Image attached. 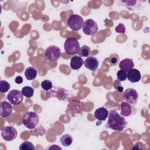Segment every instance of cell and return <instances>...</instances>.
<instances>
[{"label":"cell","mask_w":150,"mask_h":150,"mask_svg":"<svg viewBox=\"0 0 150 150\" xmlns=\"http://www.w3.org/2000/svg\"><path fill=\"white\" fill-rule=\"evenodd\" d=\"M1 136L6 141H11L17 137L16 129L12 126H5L1 130Z\"/></svg>","instance_id":"7"},{"label":"cell","mask_w":150,"mask_h":150,"mask_svg":"<svg viewBox=\"0 0 150 150\" xmlns=\"http://www.w3.org/2000/svg\"><path fill=\"white\" fill-rule=\"evenodd\" d=\"M117 80L119 81H123L127 79V72L123 70H118L117 73Z\"/></svg>","instance_id":"25"},{"label":"cell","mask_w":150,"mask_h":150,"mask_svg":"<svg viewBox=\"0 0 150 150\" xmlns=\"http://www.w3.org/2000/svg\"><path fill=\"white\" fill-rule=\"evenodd\" d=\"M61 144L64 146H69L71 145L73 142V138L72 137L68 134H66L64 135H63L60 139Z\"/></svg>","instance_id":"18"},{"label":"cell","mask_w":150,"mask_h":150,"mask_svg":"<svg viewBox=\"0 0 150 150\" xmlns=\"http://www.w3.org/2000/svg\"><path fill=\"white\" fill-rule=\"evenodd\" d=\"M145 148V147L142 142H137L134 145V146L132 147V149H144Z\"/></svg>","instance_id":"28"},{"label":"cell","mask_w":150,"mask_h":150,"mask_svg":"<svg viewBox=\"0 0 150 150\" xmlns=\"http://www.w3.org/2000/svg\"><path fill=\"white\" fill-rule=\"evenodd\" d=\"M114 88L117 90H118L120 93H122V91H123V87L120 85V84L119 83L118 84V86L117 85H114Z\"/></svg>","instance_id":"30"},{"label":"cell","mask_w":150,"mask_h":150,"mask_svg":"<svg viewBox=\"0 0 150 150\" xmlns=\"http://www.w3.org/2000/svg\"><path fill=\"white\" fill-rule=\"evenodd\" d=\"M46 133V129L45 128L40 125L38 128H35L33 129H31L30 130V134L32 135H35V137H39V136H42Z\"/></svg>","instance_id":"19"},{"label":"cell","mask_w":150,"mask_h":150,"mask_svg":"<svg viewBox=\"0 0 150 150\" xmlns=\"http://www.w3.org/2000/svg\"><path fill=\"white\" fill-rule=\"evenodd\" d=\"M39 122V115L34 111L26 112L22 118V123L24 126L30 129L35 128L38 125Z\"/></svg>","instance_id":"2"},{"label":"cell","mask_w":150,"mask_h":150,"mask_svg":"<svg viewBox=\"0 0 150 150\" xmlns=\"http://www.w3.org/2000/svg\"><path fill=\"white\" fill-rule=\"evenodd\" d=\"M108 115V110L104 107H100L96 110L94 112V117L98 121H105Z\"/></svg>","instance_id":"14"},{"label":"cell","mask_w":150,"mask_h":150,"mask_svg":"<svg viewBox=\"0 0 150 150\" xmlns=\"http://www.w3.org/2000/svg\"><path fill=\"white\" fill-rule=\"evenodd\" d=\"M127 126V121L124 117L120 115L116 111H108V121L105 124L107 128L118 131H122Z\"/></svg>","instance_id":"1"},{"label":"cell","mask_w":150,"mask_h":150,"mask_svg":"<svg viewBox=\"0 0 150 150\" xmlns=\"http://www.w3.org/2000/svg\"><path fill=\"white\" fill-rule=\"evenodd\" d=\"M123 98L125 101L129 104H135L138 101V94L135 89L129 88L124 91Z\"/></svg>","instance_id":"9"},{"label":"cell","mask_w":150,"mask_h":150,"mask_svg":"<svg viewBox=\"0 0 150 150\" xmlns=\"http://www.w3.org/2000/svg\"><path fill=\"white\" fill-rule=\"evenodd\" d=\"M84 64V60L80 56H73L70 60V67L73 70H79Z\"/></svg>","instance_id":"15"},{"label":"cell","mask_w":150,"mask_h":150,"mask_svg":"<svg viewBox=\"0 0 150 150\" xmlns=\"http://www.w3.org/2000/svg\"><path fill=\"white\" fill-rule=\"evenodd\" d=\"M20 150H35V147L33 144L29 141H25L22 143L19 146Z\"/></svg>","instance_id":"23"},{"label":"cell","mask_w":150,"mask_h":150,"mask_svg":"<svg viewBox=\"0 0 150 150\" xmlns=\"http://www.w3.org/2000/svg\"><path fill=\"white\" fill-rule=\"evenodd\" d=\"M22 93L27 98H31L34 94V89L30 86H25L22 88Z\"/></svg>","instance_id":"21"},{"label":"cell","mask_w":150,"mask_h":150,"mask_svg":"<svg viewBox=\"0 0 150 150\" xmlns=\"http://www.w3.org/2000/svg\"><path fill=\"white\" fill-rule=\"evenodd\" d=\"M90 53L91 49L90 47H88L87 45H84L80 48L79 51L78 52V54L81 57H88L90 54Z\"/></svg>","instance_id":"20"},{"label":"cell","mask_w":150,"mask_h":150,"mask_svg":"<svg viewBox=\"0 0 150 150\" xmlns=\"http://www.w3.org/2000/svg\"><path fill=\"white\" fill-rule=\"evenodd\" d=\"M15 81L17 84H21L23 82V78L20 76H17L15 79Z\"/></svg>","instance_id":"29"},{"label":"cell","mask_w":150,"mask_h":150,"mask_svg":"<svg viewBox=\"0 0 150 150\" xmlns=\"http://www.w3.org/2000/svg\"><path fill=\"white\" fill-rule=\"evenodd\" d=\"M11 88L10 84L5 81L1 80L0 81V92L2 93H5L9 91Z\"/></svg>","instance_id":"22"},{"label":"cell","mask_w":150,"mask_h":150,"mask_svg":"<svg viewBox=\"0 0 150 150\" xmlns=\"http://www.w3.org/2000/svg\"><path fill=\"white\" fill-rule=\"evenodd\" d=\"M80 48V43L74 37H70L66 39L64 43V49L67 54L73 55L77 54Z\"/></svg>","instance_id":"3"},{"label":"cell","mask_w":150,"mask_h":150,"mask_svg":"<svg viewBox=\"0 0 150 150\" xmlns=\"http://www.w3.org/2000/svg\"><path fill=\"white\" fill-rule=\"evenodd\" d=\"M82 29L86 35H93L98 30V25L94 20L88 19L84 22Z\"/></svg>","instance_id":"6"},{"label":"cell","mask_w":150,"mask_h":150,"mask_svg":"<svg viewBox=\"0 0 150 150\" xmlns=\"http://www.w3.org/2000/svg\"><path fill=\"white\" fill-rule=\"evenodd\" d=\"M68 26L72 30L78 31L83 28L84 20L83 18L76 14H72L67 19Z\"/></svg>","instance_id":"5"},{"label":"cell","mask_w":150,"mask_h":150,"mask_svg":"<svg viewBox=\"0 0 150 150\" xmlns=\"http://www.w3.org/2000/svg\"><path fill=\"white\" fill-rule=\"evenodd\" d=\"M134 66V63L132 59L129 58H125L122 60L119 63V67L121 70L128 72Z\"/></svg>","instance_id":"13"},{"label":"cell","mask_w":150,"mask_h":150,"mask_svg":"<svg viewBox=\"0 0 150 150\" xmlns=\"http://www.w3.org/2000/svg\"><path fill=\"white\" fill-rule=\"evenodd\" d=\"M115 30L117 33H125V26L123 23H120L116 27L115 29Z\"/></svg>","instance_id":"27"},{"label":"cell","mask_w":150,"mask_h":150,"mask_svg":"<svg viewBox=\"0 0 150 150\" xmlns=\"http://www.w3.org/2000/svg\"><path fill=\"white\" fill-rule=\"evenodd\" d=\"M84 66L90 70L94 71L98 66L99 62L97 59L94 56H88L84 60Z\"/></svg>","instance_id":"11"},{"label":"cell","mask_w":150,"mask_h":150,"mask_svg":"<svg viewBox=\"0 0 150 150\" xmlns=\"http://www.w3.org/2000/svg\"><path fill=\"white\" fill-rule=\"evenodd\" d=\"M62 53L60 48L55 45L47 47L44 52V56L48 61H57L61 57Z\"/></svg>","instance_id":"4"},{"label":"cell","mask_w":150,"mask_h":150,"mask_svg":"<svg viewBox=\"0 0 150 150\" xmlns=\"http://www.w3.org/2000/svg\"><path fill=\"white\" fill-rule=\"evenodd\" d=\"M56 145H53L52 146H51L50 147H49V149H56V148H58V149H62V148H60L59 146H58V147H56Z\"/></svg>","instance_id":"31"},{"label":"cell","mask_w":150,"mask_h":150,"mask_svg":"<svg viewBox=\"0 0 150 150\" xmlns=\"http://www.w3.org/2000/svg\"><path fill=\"white\" fill-rule=\"evenodd\" d=\"M23 96L21 91L18 90H12L8 93L7 99L11 104L16 105L22 103L23 98Z\"/></svg>","instance_id":"8"},{"label":"cell","mask_w":150,"mask_h":150,"mask_svg":"<svg viewBox=\"0 0 150 150\" xmlns=\"http://www.w3.org/2000/svg\"><path fill=\"white\" fill-rule=\"evenodd\" d=\"M132 107L127 102H122L121 103L120 113L122 116L128 117L132 114Z\"/></svg>","instance_id":"16"},{"label":"cell","mask_w":150,"mask_h":150,"mask_svg":"<svg viewBox=\"0 0 150 150\" xmlns=\"http://www.w3.org/2000/svg\"><path fill=\"white\" fill-rule=\"evenodd\" d=\"M13 108L10 103L2 101L0 103V115L3 118H6L12 114Z\"/></svg>","instance_id":"10"},{"label":"cell","mask_w":150,"mask_h":150,"mask_svg":"<svg viewBox=\"0 0 150 150\" xmlns=\"http://www.w3.org/2000/svg\"><path fill=\"white\" fill-rule=\"evenodd\" d=\"M41 87L45 91H48L52 88V83L49 80H45L41 82Z\"/></svg>","instance_id":"24"},{"label":"cell","mask_w":150,"mask_h":150,"mask_svg":"<svg viewBox=\"0 0 150 150\" xmlns=\"http://www.w3.org/2000/svg\"><path fill=\"white\" fill-rule=\"evenodd\" d=\"M109 62L111 63V64H112L113 66H115L116 64H118V63L119 62L118 56L116 54H112L109 58Z\"/></svg>","instance_id":"26"},{"label":"cell","mask_w":150,"mask_h":150,"mask_svg":"<svg viewBox=\"0 0 150 150\" xmlns=\"http://www.w3.org/2000/svg\"><path fill=\"white\" fill-rule=\"evenodd\" d=\"M25 76L27 80H33L36 79L37 76V70L33 66H30L26 69L25 71Z\"/></svg>","instance_id":"17"},{"label":"cell","mask_w":150,"mask_h":150,"mask_svg":"<svg viewBox=\"0 0 150 150\" xmlns=\"http://www.w3.org/2000/svg\"><path fill=\"white\" fill-rule=\"evenodd\" d=\"M128 80L131 83L138 82L141 79V75L139 71L136 69H132L127 73Z\"/></svg>","instance_id":"12"}]
</instances>
